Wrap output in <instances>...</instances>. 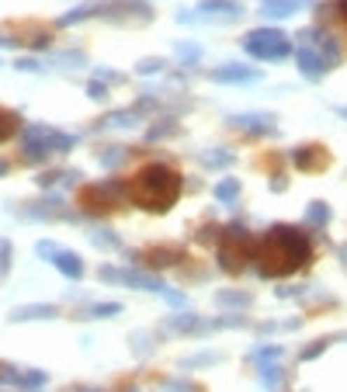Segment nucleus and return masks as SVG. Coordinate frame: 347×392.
<instances>
[{
	"mask_svg": "<svg viewBox=\"0 0 347 392\" xmlns=\"http://www.w3.org/2000/svg\"><path fill=\"white\" fill-rule=\"evenodd\" d=\"M254 250H257V240L247 233L243 222H229L222 229V240L215 247V261L226 275H240L250 261H254Z\"/></svg>",
	"mask_w": 347,
	"mask_h": 392,
	"instance_id": "obj_3",
	"label": "nucleus"
},
{
	"mask_svg": "<svg viewBox=\"0 0 347 392\" xmlns=\"http://www.w3.org/2000/svg\"><path fill=\"white\" fill-rule=\"evenodd\" d=\"M337 7H341V14L347 17V0H337Z\"/></svg>",
	"mask_w": 347,
	"mask_h": 392,
	"instance_id": "obj_45",
	"label": "nucleus"
},
{
	"mask_svg": "<svg viewBox=\"0 0 347 392\" xmlns=\"http://www.w3.org/2000/svg\"><path fill=\"white\" fill-rule=\"evenodd\" d=\"M94 80H108V84H122L125 77H122L118 70H108V66H97V73H94Z\"/></svg>",
	"mask_w": 347,
	"mask_h": 392,
	"instance_id": "obj_33",
	"label": "nucleus"
},
{
	"mask_svg": "<svg viewBox=\"0 0 347 392\" xmlns=\"http://www.w3.org/2000/svg\"><path fill=\"white\" fill-rule=\"evenodd\" d=\"M180 174L167 167V164H143V170L125 184V195L132 198V205H139L143 212H153V215H164L171 212L180 198Z\"/></svg>",
	"mask_w": 347,
	"mask_h": 392,
	"instance_id": "obj_2",
	"label": "nucleus"
},
{
	"mask_svg": "<svg viewBox=\"0 0 347 392\" xmlns=\"http://www.w3.org/2000/svg\"><path fill=\"white\" fill-rule=\"evenodd\" d=\"M292 56H295V66L302 70L306 80H320V77H327L330 66H337L327 52H320V49H313V45H302V49H295Z\"/></svg>",
	"mask_w": 347,
	"mask_h": 392,
	"instance_id": "obj_8",
	"label": "nucleus"
},
{
	"mask_svg": "<svg viewBox=\"0 0 347 392\" xmlns=\"http://www.w3.org/2000/svg\"><path fill=\"white\" fill-rule=\"evenodd\" d=\"M80 392H94V389H80Z\"/></svg>",
	"mask_w": 347,
	"mask_h": 392,
	"instance_id": "obj_48",
	"label": "nucleus"
},
{
	"mask_svg": "<svg viewBox=\"0 0 347 392\" xmlns=\"http://www.w3.org/2000/svg\"><path fill=\"white\" fill-rule=\"evenodd\" d=\"M97 14H101V3H84V7L66 10L56 24H59V28H66V24H77V21H84V17H97Z\"/></svg>",
	"mask_w": 347,
	"mask_h": 392,
	"instance_id": "obj_25",
	"label": "nucleus"
},
{
	"mask_svg": "<svg viewBox=\"0 0 347 392\" xmlns=\"http://www.w3.org/2000/svg\"><path fill=\"white\" fill-rule=\"evenodd\" d=\"M90 243H94V247H108V250H122L118 233H111V229H104V226L90 229Z\"/></svg>",
	"mask_w": 347,
	"mask_h": 392,
	"instance_id": "obj_26",
	"label": "nucleus"
},
{
	"mask_svg": "<svg viewBox=\"0 0 347 392\" xmlns=\"http://www.w3.org/2000/svg\"><path fill=\"white\" fill-rule=\"evenodd\" d=\"M177 132V122L174 118H164V122H157V125H150V132H146V143H160L164 136H171Z\"/></svg>",
	"mask_w": 347,
	"mask_h": 392,
	"instance_id": "obj_29",
	"label": "nucleus"
},
{
	"mask_svg": "<svg viewBox=\"0 0 347 392\" xmlns=\"http://www.w3.org/2000/svg\"><path fill=\"white\" fill-rule=\"evenodd\" d=\"M194 14L208 17V21H236V17H243V3L240 0H201Z\"/></svg>",
	"mask_w": 347,
	"mask_h": 392,
	"instance_id": "obj_11",
	"label": "nucleus"
},
{
	"mask_svg": "<svg viewBox=\"0 0 347 392\" xmlns=\"http://www.w3.org/2000/svg\"><path fill=\"white\" fill-rule=\"evenodd\" d=\"M87 98H94V101H104V98H108V87H104L101 80H94V84L87 87Z\"/></svg>",
	"mask_w": 347,
	"mask_h": 392,
	"instance_id": "obj_37",
	"label": "nucleus"
},
{
	"mask_svg": "<svg viewBox=\"0 0 347 392\" xmlns=\"http://www.w3.org/2000/svg\"><path fill=\"white\" fill-rule=\"evenodd\" d=\"M56 312H59L56 305H28V309H14L10 319H17V323H24V319H52Z\"/></svg>",
	"mask_w": 347,
	"mask_h": 392,
	"instance_id": "obj_23",
	"label": "nucleus"
},
{
	"mask_svg": "<svg viewBox=\"0 0 347 392\" xmlns=\"http://www.w3.org/2000/svg\"><path fill=\"white\" fill-rule=\"evenodd\" d=\"M17 125H21L17 111H10V108H0V143H7V139L17 132Z\"/></svg>",
	"mask_w": 347,
	"mask_h": 392,
	"instance_id": "obj_27",
	"label": "nucleus"
},
{
	"mask_svg": "<svg viewBox=\"0 0 347 392\" xmlns=\"http://www.w3.org/2000/svg\"><path fill=\"white\" fill-rule=\"evenodd\" d=\"M97 278H101V282H108V285L136 289V292H164V289H167L160 278H150V275L132 271V268H111V264H101V268H97Z\"/></svg>",
	"mask_w": 347,
	"mask_h": 392,
	"instance_id": "obj_7",
	"label": "nucleus"
},
{
	"mask_svg": "<svg viewBox=\"0 0 347 392\" xmlns=\"http://www.w3.org/2000/svg\"><path fill=\"white\" fill-rule=\"evenodd\" d=\"M17 70H42V63H38V59H21Z\"/></svg>",
	"mask_w": 347,
	"mask_h": 392,
	"instance_id": "obj_42",
	"label": "nucleus"
},
{
	"mask_svg": "<svg viewBox=\"0 0 347 392\" xmlns=\"http://www.w3.org/2000/svg\"><path fill=\"white\" fill-rule=\"evenodd\" d=\"M299 292H302L299 285H281V289H278V295H281V298H288V295H299Z\"/></svg>",
	"mask_w": 347,
	"mask_h": 392,
	"instance_id": "obj_44",
	"label": "nucleus"
},
{
	"mask_svg": "<svg viewBox=\"0 0 347 392\" xmlns=\"http://www.w3.org/2000/svg\"><path fill=\"white\" fill-rule=\"evenodd\" d=\"M167 389L171 392H194L198 386H191V382H167Z\"/></svg>",
	"mask_w": 347,
	"mask_h": 392,
	"instance_id": "obj_41",
	"label": "nucleus"
},
{
	"mask_svg": "<svg viewBox=\"0 0 347 392\" xmlns=\"http://www.w3.org/2000/svg\"><path fill=\"white\" fill-rule=\"evenodd\" d=\"M101 17H108V21H150L153 17V7L150 3H143V0H115V3H101Z\"/></svg>",
	"mask_w": 347,
	"mask_h": 392,
	"instance_id": "obj_9",
	"label": "nucleus"
},
{
	"mask_svg": "<svg viewBox=\"0 0 347 392\" xmlns=\"http://www.w3.org/2000/svg\"><path fill=\"white\" fill-rule=\"evenodd\" d=\"M118 312H122L118 302H101V305H90V309L73 312V316H77V319H108V316H118Z\"/></svg>",
	"mask_w": 347,
	"mask_h": 392,
	"instance_id": "obj_24",
	"label": "nucleus"
},
{
	"mask_svg": "<svg viewBox=\"0 0 347 392\" xmlns=\"http://www.w3.org/2000/svg\"><path fill=\"white\" fill-rule=\"evenodd\" d=\"M87 59L80 56V52H63V59H59V66H70V70H80Z\"/></svg>",
	"mask_w": 347,
	"mask_h": 392,
	"instance_id": "obj_35",
	"label": "nucleus"
},
{
	"mask_svg": "<svg viewBox=\"0 0 347 392\" xmlns=\"http://www.w3.org/2000/svg\"><path fill=\"white\" fill-rule=\"evenodd\" d=\"M14 382H17V386H24V389H38V386H45V382H49V375H45V372H28V375H17Z\"/></svg>",
	"mask_w": 347,
	"mask_h": 392,
	"instance_id": "obj_31",
	"label": "nucleus"
},
{
	"mask_svg": "<svg viewBox=\"0 0 347 392\" xmlns=\"http://www.w3.org/2000/svg\"><path fill=\"white\" fill-rule=\"evenodd\" d=\"M14 379H17V372H14L10 365H3V361H0V386H7V382H14Z\"/></svg>",
	"mask_w": 347,
	"mask_h": 392,
	"instance_id": "obj_40",
	"label": "nucleus"
},
{
	"mask_svg": "<svg viewBox=\"0 0 347 392\" xmlns=\"http://www.w3.org/2000/svg\"><path fill=\"white\" fill-rule=\"evenodd\" d=\"M285 184H288V181H285V174L271 177V191H285Z\"/></svg>",
	"mask_w": 347,
	"mask_h": 392,
	"instance_id": "obj_43",
	"label": "nucleus"
},
{
	"mask_svg": "<svg viewBox=\"0 0 347 392\" xmlns=\"http://www.w3.org/2000/svg\"><path fill=\"white\" fill-rule=\"evenodd\" d=\"M80 212L94 215V219H104V215H115L122 205H125V181H101V184H84L80 188Z\"/></svg>",
	"mask_w": 347,
	"mask_h": 392,
	"instance_id": "obj_4",
	"label": "nucleus"
},
{
	"mask_svg": "<svg viewBox=\"0 0 347 392\" xmlns=\"http://www.w3.org/2000/svg\"><path fill=\"white\" fill-rule=\"evenodd\" d=\"M313 257V243L302 229L295 226H271L264 236L257 240V250H254V261H257L260 278H288L295 271H302Z\"/></svg>",
	"mask_w": 347,
	"mask_h": 392,
	"instance_id": "obj_1",
	"label": "nucleus"
},
{
	"mask_svg": "<svg viewBox=\"0 0 347 392\" xmlns=\"http://www.w3.org/2000/svg\"><path fill=\"white\" fill-rule=\"evenodd\" d=\"M101 160H104V167H118V164H125V150H122V146H118V150H108Z\"/></svg>",
	"mask_w": 347,
	"mask_h": 392,
	"instance_id": "obj_34",
	"label": "nucleus"
},
{
	"mask_svg": "<svg viewBox=\"0 0 347 392\" xmlns=\"http://www.w3.org/2000/svg\"><path fill=\"white\" fill-rule=\"evenodd\" d=\"M201 164H205V170H226V167H233L236 164V157L229 153V150H205L201 153Z\"/></svg>",
	"mask_w": 347,
	"mask_h": 392,
	"instance_id": "obj_21",
	"label": "nucleus"
},
{
	"mask_svg": "<svg viewBox=\"0 0 347 392\" xmlns=\"http://www.w3.org/2000/svg\"><path fill=\"white\" fill-rule=\"evenodd\" d=\"M243 49L254 56V59H264V63H285L292 56V42L285 31L278 28H257L243 38Z\"/></svg>",
	"mask_w": 347,
	"mask_h": 392,
	"instance_id": "obj_6",
	"label": "nucleus"
},
{
	"mask_svg": "<svg viewBox=\"0 0 347 392\" xmlns=\"http://www.w3.org/2000/svg\"><path fill=\"white\" fill-rule=\"evenodd\" d=\"M174 49H177V59H184L187 66H194V63H198V59L205 56V49H201L198 42H177Z\"/></svg>",
	"mask_w": 347,
	"mask_h": 392,
	"instance_id": "obj_28",
	"label": "nucleus"
},
{
	"mask_svg": "<svg viewBox=\"0 0 347 392\" xmlns=\"http://www.w3.org/2000/svg\"><path fill=\"white\" fill-rule=\"evenodd\" d=\"M143 261H146L150 268H174V264L184 261V250H180V247H150V250L143 254Z\"/></svg>",
	"mask_w": 347,
	"mask_h": 392,
	"instance_id": "obj_16",
	"label": "nucleus"
},
{
	"mask_svg": "<svg viewBox=\"0 0 347 392\" xmlns=\"http://www.w3.org/2000/svg\"><path fill=\"white\" fill-rule=\"evenodd\" d=\"M7 271H10V243L0 240V275H7Z\"/></svg>",
	"mask_w": 347,
	"mask_h": 392,
	"instance_id": "obj_36",
	"label": "nucleus"
},
{
	"mask_svg": "<svg viewBox=\"0 0 347 392\" xmlns=\"http://www.w3.org/2000/svg\"><path fill=\"white\" fill-rule=\"evenodd\" d=\"M77 146V136H66V132H56L49 125H28L24 129V139H21V150L28 160H45L52 153H66Z\"/></svg>",
	"mask_w": 347,
	"mask_h": 392,
	"instance_id": "obj_5",
	"label": "nucleus"
},
{
	"mask_svg": "<svg viewBox=\"0 0 347 392\" xmlns=\"http://www.w3.org/2000/svg\"><path fill=\"white\" fill-rule=\"evenodd\" d=\"M330 150L327 146H320V143H309V146H299L295 153H292V164L302 170V174H323L327 167H330Z\"/></svg>",
	"mask_w": 347,
	"mask_h": 392,
	"instance_id": "obj_10",
	"label": "nucleus"
},
{
	"mask_svg": "<svg viewBox=\"0 0 347 392\" xmlns=\"http://www.w3.org/2000/svg\"><path fill=\"white\" fill-rule=\"evenodd\" d=\"M35 250H38V257H45V261H52V254H56V250H59V247H56V243H49V240H45V243H38V247H35Z\"/></svg>",
	"mask_w": 347,
	"mask_h": 392,
	"instance_id": "obj_39",
	"label": "nucleus"
},
{
	"mask_svg": "<svg viewBox=\"0 0 347 392\" xmlns=\"http://www.w3.org/2000/svg\"><path fill=\"white\" fill-rule=\"evenodd\" d=\"M164 326L174 330V333H180V337H201V333L212 330L208 319H201V316H194V312H177V316H171Z\"/></svg>",
	"mask_w": 347,
	"mask_h": 392,
	"instance_id": "obj_14",
	"label": "nucleus"
},
{
	"mask_svg": "<svg viewBox=\"0 0 347 392\" xmlns=\"http://www.w3.org/2000/svg\"><path fill=\"white\" fill-rule=\"evenodd\" d=\"M146 104H150V98H143L139 104H132L129 111H115V115H104V118H101L97 125H101V129H132V125H139V122H143V115H146L143 108H146Z\"/></svg>",
	"mask_w": 347,
	"mask_h": 392,
	"instance_id": "obj_15",
	"label": "nucleus"
},
{
	"mask_svg": "<svg viewBox=\"0 0 347 392\" xmlns=\"http://www.w3.org/2000/svg\"><path fill=\"white\" fill-rule=\"evenodd\" d=\"M208 77H212V84H257L260 70H254V66H243V63H226V66L212 70Z\"/></svg>",
	"mask_w": 347,
	"mask_h": 392,
	"instance_id": "obj_12",
	"label": "nucleus"
},
{
	"mask_svg": "<svg viewBox=\"0 0 347 392\" xmlns=\"http://www.w3.org/2000/svg\"><path fill=\"white\" fill-rule=\"evenodd\" d=\"M52 264H56V268H59V271H63V275H66L70 282H80V278H84V261H80L77 254L63 250V247H59V250L52 254Z\"/></svg>",
	"mask_w": 347,
	"mask_h": 392,
	"instance_id": "obj_17",
	"label": "nucleus"
},
{
	"mask_svg": "<svg viewBox=\"0 0 347 392\" xmlns=\"http://www.w3.org/2000/svg\"><path fill=\"white\" fill-rule=\"evenodd\" d=\"M281 354H285V347H260L257 351L260 361H274V358H281Z\"/></svg>",
	"mask_w": 347,
	"mask_h": 392,
	"instance_id": "obj_38",
	"label": "nucleus"
},
{
	"mask_svg": "<svg viewBox=\"0 0 347 392\" xmlns=\"http://www.w3.org/2000/svg\"><path fill=\"white\" fill-rule=\"evenodd\" d=\"M164 66H167V59H160V56H153V59H143V63L136 66V73H143V77H146V73H160Z\"/></svg>",
	"mask_w": 347,
	"mask_h": 392,
	"instance_id": "obj_32",
	"label": "nucleus"
},
{
	"mask_svg": "<svg viewBox=\"0 0 347 392\" xmlns=\"http://www.w3.org/2000/svg\"><path fill=\"white\" fill-rule=\"evenodd\" d=\"M341 118H347V108H341Z\"/></svg>",
	"mask_w": 347,
	"mask_h": 392,
	"instance_id": "obj_47",
	"label": "nucleus"
},
{
	"mask_svg": "<svg viewBox=\"0 0 347 392\" xmlns=\"http://www.w3.org/2000/svg\"><path fill=\"white\" fill-rule=\"evenodd\" d=\"M226 125H233V129H247L250 132V139H260L264 132H274V115H229L226 118Z\"/></svg>",
	"mask_w": 347,
	"mask_h": 392,
	"instance_id": "obj_13",
	"label": "nucleus"
},
{
	"mask_svg": "<svg viewBox=\"0 0 347 392\" xmlns=\"http://www.w3.org/2000/svg\"><path fill=\"white\" fill-rule=\"evenodd\" d=\"M3 174H7V164H3V160H0V177H3Z\"/></svg>",
	"mask_w": 347,
	"mask_h": 392,
	"instance_id": "obj_46",
	"label": "nucleus"
},
{
	"mask_svg": "<svg viewBox=\"0 0 347 392\" xmlns=\"http://www.w3.org/2000/svg\"><path fill=\"white\" fill-rule=\"evenodd\" d=\"M250 302H254V295L240 292V289H222V292H215V305H222V309H247Z\"/></svg>",
	"mask_w": 347,
	"mask_h": 392,
	"instance_id": "obj_20",
	"label": "nucleus"
},
{
	"mask_svg": "<svg viewBox=\"0 0 347 392\" xmlns=\"http://www.w3.org/2000/svg\"><path fill=\"white\" fill-rule=\"evenodd\" d=\"M334 344V337H323V340H313V344H306L302 347V354H299V361H313V358H320L327 347Z\"/></svg>",
	"mask_w": 347,
	"mask_h": 392,
	"instance_id": "obj_30",
	"label": "nucleus"
},
{
	"mask_svg": "<svg viewBox=\"0 0 347 392\" xmlns=\"http://www.w3.org/2000/svg\"><path fill=\"white\" fill-rule=\"evenodd\" d=\"M212 195H215V201H222V205H236L240 201V181L236 177H222L212 188Z\"/></svg>",
	"mask_w": 347,
	"mask_h": 392,
	"instance_id": "obj_22",
	"label": "nucleus"
},
{
	"mask_svg": "<svg viewBox=\"0 0 347 392\" xmlns=\"http://www.w3.org/2000/svg\"><path fill=\"white\" fill-rule=\"evenodd\" d=\"M330 219H334V208H330L327 201H309V205H306V222H309L313 229H327Z\"/></svg>",
	"mask_w": 347,
	"mask_h": 392,
	"instance_id": "obj_19",
	"label": "nucleus"
},
{
	"mask_svg": "<svg viewBox=\"0 0 347 392\" xmlns=\"http://www.w3.org/2000/svg\"><path fill=\"white\" fill-rule=\"evenodd\" d=\"M302 10V0H260L264 17H292Z\"/></svg>",
	"mask_w": 347,
	"mask_h": 392,
	"instance_id": "obj_18",
	"label": "nucleus"
}]
</instances>
